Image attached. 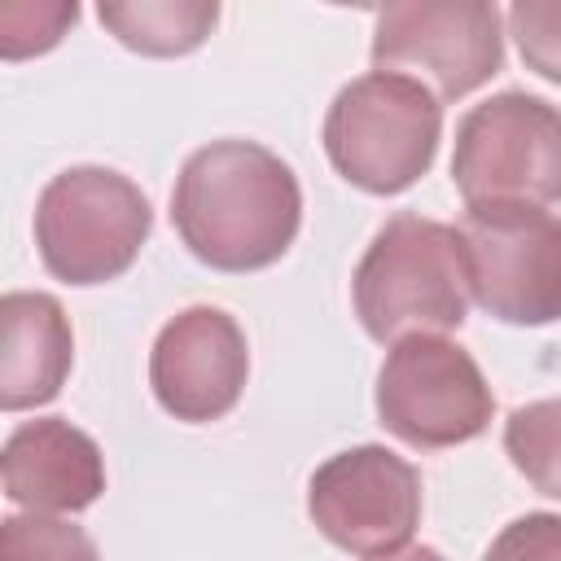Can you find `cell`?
<instances>
[{
    "mask_svg": "<svg viewBox=\"0 0 561 561\" xmlns=\"http://www.w3.org/2000/svg\"><path fill=\"white\" fill-rule=\"evenodd\" d=\"M171 224L193 259L215 272L272 267L298 237L302 188L280 153L259 140H210L175 175Z\"/></svg>",
    "mask_w": 561,
    "mask_h": 561,
    "instance_id": "cell-1",
    "label": "cell"
},
{
    "mask_svg": "<svg viewBox=\"0 0 561 561\" xmlns=\"http://www.w3.org/2000/svg\"><path fill=\"white\" fill-rule=\"evenodd\" d=\"M351 294L364 333L377 342L460 329L469 311V280L456 228L416 210L390 215L368 241Z\"/></svg>",
    "mask_w": 561,
    "mask_h": 561,
    "instance_id": "cell-2",
    "label": "cell"
},
{
    "mask_svg": "<svg viewBox=\"0 0 561 561\" xmlns=\"http://www.w3.org/2000/svg\"><path fill=\"white\" fill-rule=\"evenodd\" d=\"M443 105L438 96L394 70L351 79L324 114V153L342 180L364 193L390 197L412 188L438 153Z\"/></svg>",
    "mask_w": 561,
    "mask_h": 561,
    "instance_id": "cell-3",
    "label": "cell"
},
{
    "mask_svg": "<svg viewBox=\"0 0 561 561\" xmlns=\"http://www.w3.org/2000/svg\"><path fill=\"white\" fill-rule=\"evenodd\" d=\"M153 210L136 180L110 167H70L53 175L35 202V245L44 267L66 285H101L123 276Z\"/></svg>",
    "mask_w": 561,
    "mask_h": 561,
    "instance_id": "cell-4",
    "label": "cell"
},
{
    "mask_svg": "<svg viewBox=\"0 0 561 561\" xmlns=\"http://www.w3.org/2000/svg\"><path fill=\"white\" fill-rule=\"evenodd\" d=\"M460 259L469 298L504 324L561 320V215L530 202L465 206Z\"/></svg>",
    "mask_w": 561,
    "mask_h": 561,
    "instance_id": "cell-5",
    "label": "cell"
},
{
    "mask_svg": "<svg viewBox=\"0 0 561 561\" xmlns=\"http://www.w3.org/2000/svg\"><path fill=\"white\" fill-rule=\"evenodd\" d=\"M451 180L469 206L561 202V110L535 92H500L456 127Z\"/></svg>",
    "mask_w": 561,
    "mask_h": 561,
    "instance_id": "cell-6",
    "label": "cell"
},
{
    "mask_svg": "<svg viewBox=\"0 0 561 561\" xmlns=\"http://www.w3.org/2000/svg\"><path fill=\"white\" fill-rule=\"evenodd\" d=\"M495 394L478 359L443 333H416L390 346L377 373L381 425L421 451L456 447L491 425Z\"/></svg>",
    "mask_w": 561,
    "mask_h": 561,
    "instance_id": "cell-7",
    "label": "cell"
},
{
    "mask_svg": "<svg viewBox=\"0 0 561 561\" xmlns=\"http://www.w3.org/2000/svg\"><path fill=\"white\" fill-rule=\"evenodd\" d=\"M373 66L434 83L443 101L469 96L504 66V18L486 0H403L377 9Z\"/></svg>",
    "mask_w": 561,
    "mask_h": 561,
    "instance_id": "cell-8",
    "label": "cell"
},
{
    "mask_svg": "<svg viewBox=\"0 0 561 561\" xmlns=\"http://www.w3.org/2000/svg\"><path fill=\"white\" fill-rule=\"evenodd\" d=\"M307 513L342 552L364 561L394 557L421 526V473L377 443L337 451L311 473Z\"/></svg>",
    "mask_w": 561,
    "mask_h": 561,
    "instance_id": "cell-9",
    "label": "cell"
},
{
    "mask_svg": "<svg viewBox=\"0 0 561 561\" xmlns=\"http://www.w3.org/2000/svg\"><path fill=\"white\" fill-rule=\"evenodd\" d=\"M250 377L241 324L219 307H188L162 324L149 351V386L158 403L188 425L219 421L237 408Z\"/></svg>",
    "mask_w": 561,
    "mask_h": 561,
    "instance_id": "cell-10",
    "label": "cell"
},
{
    "mask_svg": "<svg viewBox=\"0 0 561 561\" xmlns=\"http://www.w3.org/2000/svg\"><path fill=\"white\" fill-rule=\"evenodd\" d=\"M4 495L26 513H79L105 491L101 447L66 416L22 421L0 451Z\"/></svg>",
    "mask_w": 561,
    "mask_h": 561,
    "instance_id": "cell-11",
    "label": "cell"
},
{
    "mask_svg": "<svg viewBox=\"0 0 561 561\" xmlns=\"http://www.w3.org/2000/svg\"><path fill=\"white\" fill-rule=\"evenodd\" d=\"M0 408L26 412L61 394L75 364V333L53 294L13 289L0 298Z\"/></svg>",
    "mask_w": 561,
    "mask_h": 561,
    "instance_id": "cell-12",
    "label": "cell"
},
{
    "mask_svg": "<svg viewBox=\"0 0 561 561\" xmlns=\"http://www.w3.org/2000/svg\"><path fill=\"white\" fill-rule=\"evenodd\" d=\"M101 26L145 57H180L206 44L219 22L215 0H101Z\"/></svg>",
    "mask_w": 561,
    "mask_h": 561,
    "instance_id": "cell-13",
    "label": "cell"
},
{
    "mask_svg": "<svg viewBox=\"0 0 561 561\" xmlns=\"http://www.w3.org/2000/svg\"><path fill=\"white\" fill-rule=\"evenodd\" d=\"M504 451L539 495L561 500V399L513 408L504 421Z\"/></svg>",
    "mask_w": 561,
    "mask_h": 561,
    "instance_id": "cell-14",
    "label": "cell"
},
{
    "mask_svg": "<svg viewBox=\"0 0 561 561\" xmlns=\"http://www.w3.org/2000/svg\"><path fill=\"white\" fill-rule=\"evenodd\" d=\"M0 561H101L83 526L53 513H13L0 522Z\"/></svg>",
    "mask_w": 561,
    "mask_h": 561,
    "instance_id": "cell-15",
    "label": "cell"
},
{
    "mask_svg": "<svg viewBox=\"0 0 561 561\" xmlns=\"http://www.w3.org/2000/svg\"><path fill=\"white\" fill-rule=\"evenodd\" d=\"M75 18H79L75 0H4L0 4V57L22 61L35 53H48L53 44H61Z\"/></svg>",
    "mask_w": 561,
    "mask_h": 561,
    "instance_id": "cell-16",
    "label": "cell"
},
{
    "mask_svg": "<svg viewBox=\"0 0 561 561\" xmlns=\"http://www.w3.org/2000/svg\"><path fill=\"white\" fill-rule=\"evenodd\" d=\"M508 35L535 75L561 83V0H517L508 9Z\"/></svg>",
    "mask_w": 561,
    "mask_h": 561,
    "instance_id": "cell-17",
    "label": "cell"
},
{
    "mask_svg": "<svg viewBox=\"0 0 561 561\" xmlns=\"http://www.w3.org/2000/svg\"><path fill=\"white\" fill-rule=\"evenodd\" d=\"M482 561H561V513H526L508 522Z\"/></svg>",
    "mask_w": 561,
    "mask_h": 561,
    "instance_id": "cell-18",
    "label": "cell"
},
{
    "mask_svg": "<svg viewBox=\"0 0 561 561\" xmlns=\"http://www.w3.org/2000/svg\"><path fill=\"white\" fill-rule=\"evenodd\" d=\"M373 561H443V552H434V548H403L394 557H373Z\"/></svg>",
    "mask_w": 561,
    "mask_h": 561,
    "instance_id": "cell-19",
    "label": "cell"
}]
</instances>
